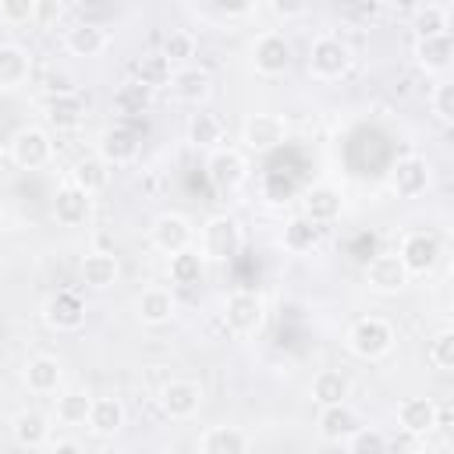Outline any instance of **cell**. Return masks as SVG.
Instances as JSON below:
<instances>
[{
    "instance_id": "cell-28",
    "label": "cell",
    "mask_w": 454,
    "mask_h": 454,
    "mask_svg": "<svg viewBox=\"0 0 454 454\" xmlns=\"http://www.w3.org/2000/svg\"><path fill=\"white\" fill-rule=\"evenodd\" d=\"M124 419H128V411H124V401L121 397H96L85 426L96 436H117L124 429Z\"/></svg>"
},
{
    "instance_id": "cell-41",
    "label": "cell",
    "mask_w": 454,
    "mask_h": 454,
    "mask_svg": "<svg viewBox=\"0 0 454 454\" xmlns=\"http://www.w3.org/2000/svg\"><path fill=\"white\" fill-rule=\"evenodd\" d=\"M426 358H429V365H433V369L450 372V369H454V330H440V333L429 340Z\"/></svg>"
},
{
    "instance_id": "cell-37",
    "label": "cell",
    "mask_w": 454,
    "mask_h": 454,
    "mask_svg": "<svg viewBox=\"0 0 454 454\" xmlns=\"http://www.w3.org/2000/svg\"><path fill=\"white\" fill-rule=\"evenodd\" d=\"M202 277H206V259L199 248H184V252L170 255V280L174 284L195 287V284H202Z\"/></svg>"
},
{
    "instance_id": "cell-23",
    "label": "cell",
    "mask_w": 454,
    "mask_h": 454,
    "mask_svg": "<svg viewBox=\"0 0 454 454\" xmlns=\"http://www.w3.org/2000/svg\"><path fill=\"white\" fill-rule=\"evenodd\" d=\"M174 309H177V301H174V294L167 287H145L135 298V316H138L142 326H163V323H170L174 319Z\"/></svg>"
},
{
    "instance_id": "cell-16",
    "label": "cell",
    "mask_w": 454,
    "mask_h": 454,
    "mask_svg": "<svg viewBox=\"0 0 454 454\" xmlns=\"http://www.w3.org/2000/svg\"><path fill=\"white\" fill-rule=\"evenodd\" d=\"M92 216V195H85L82 188H74L71 181H64L53 192V220L60 227H82Z\"/></svg>"
},
{
    "instance_id": "cell-13",
    "label": "cell",
    "mask_w": 454,
    "mask_h": 454,
    "mask_svg": "<svg viewBox=\"0 0 454 454\" xmlns=\"http://www.w3.org/2000/svg\"><path fill=\"white\" fill-rule=\"evenodd\" d=\"M202 387L195 383V380H170V383H163V390H160V408H163V415L167 419H192L199 408H202Z\"/></svg>"
},
{
    "instance_id": "cell-17",
    "label": "cell",
    "mask_w": 454,
    "mask_h": 454,
    "mask_svg": "<svg viewBox=\"0 0 454 454\" xmlns=\"http://www.w3.org/2000/svg\"><path fill=\"white\" fill-rule=\"evenodd\" d=\"M340 213H344V195H340L333 184H312V188L301 195V216L312 220L316 227L333 223Z\"/></svg>"
},
{
    "instance_id": "cell-33",
    "label": "cell",
    "mask_w": 454,
    "mask_h": 454,
    "mask_svg": "<svg viewBox=\"0 0 454 454\" xmlns=\"http://www.w3.org/2000/svg\"><path fill=\"white\" fill-rule=\"evenodd\" d=\"M411 28H415V39L443 35L450 32V11L443 4H419L411 7Z\"/></svg>"
},
{
    "instance_id": "cell-31",
    "label": "cell",
    "mask_w": 454,
    "mask_h": 454,
    "mask_svg": "<svg viewBox=\"0 0 454 454\" xmlns=\"http://www.w3.org/2000/svg\"><path fill=\"white\" fill-rule=\"evenodd\" d=\"M74 188H82L85 195H96V192H103L106 184H110V167L92 153V156H82V160H74V167H71V177H67Z\"/></svg>"
},
{
    "instance_id": "cell-30",
    "label": "cell",
    "mask_w": 454,
    "mask_h": 454,
    "mask_svg": "<svg viewBox=\"0 0 454 454\" xmlns=\"http://www.w3.org/2000/svg\"><path fill=\"white\" fill-rule=\"evenodd\" d=\"M106 43H110L106 28L92 25V21H82V25L67 28V35H64V46H67L71 57H96V53L106 50Z\"/></svg>"
},
{
    "instance_id": "cell-45",
    "label": "cell",
    "mask_w": 454,
    "mask_h": 454,
    "mask_svg": "<svg viewBox=\"0 0 454 454\" xmlns=\"http://www.w3.org/2000/svg\"><path fill=\"white\" fill-rule=\"evenodd\" d=\"M64 18V4L60 0H35V25H57Z\"/></svg>"
},
{
    "instance_id": "cell-1",
    "label": "cell",
    "mask_w": 454,
    "mask_h": 454,
    "mask_svg": "<svg viewBox=\"0 0 454 454\" xmlns=\"http://www.w3.org/2000/svg\"><path fill=\"white\" fill-rule=\"evenodd\" d=\"M348 351L355 358H365V362H376L383 355H390L394 348V326L383 319V316H362L348 326Z\"/></svg>"
},
{
    "instance_id": "cell-40",
    "label": "cell",
    "mask_w": 454,
    "mask_h": 454,
    "mask_svg": "<svg viewBox=\"0 0 454 454\" xmlns=\"http://www.w3.org/2000/svg\"><path fill=\"white\" fill-rule=\"evenodd\" d=\"M160 53H163L170 64H181V67H184V64L195 57V35H192L188 28H170V32L163 35Z\"/></svg>"
},
{
    "instance_id": "cell-9",
    "label": "cell",
    "mask_w": 454,
    "mask_h": 454,
    "mask_svg": "<svg viewBox=\"0 0 454 454\" xmlns=\"http://www.w3.org/2000/svg\"><path fill=\"white\" fill-rule=\"evenodd\" d=\"M429 181H433V167H429V160L419 156V153H408V156H401V160L390 167V188H394V195H401V199H419V195L429 188Z\"/></svg>"
},
{
    "instance_id": "cell-43",
    "label": "cell",
    "mask_w": 454,
    "mask_h": 454,
    "mask_svg": "<svg viewBox=\"0 0 454 454\" xmlns=\"http://www.w3.org/2000/svg\"><path fill=\"white\" fill-rule=\"evenodd\" d=\"M429 106H433V114H436L440 124H454V85L450 82H440L433 89V96H429Z\"/></svg>"
},
{
    "instance_id": "cell-6",
    "label": "cell",
    "mask_w": 454,
    "mask_h": 454,
    "mask_svg": "<svg viewBox=\"0 0 454 454\" xmlns=\"http://www.w3.org/2000/svg\"><path fill=\"white\" fill-rule=\"evenodd\" d=\"M206 177L216 192H234L238 184H245L248 177V160L241 149H231V145H216L206 160Z\"/></svg>"
},
{
    "instance_id": "cell-29",
    "label": "cell",
    "mask_w": 454,
    "mask_h": 454,
    "mask_svg": "<svg viewBox=\"0 0 454 454\" xmlns=\"http://www.w3.org/2000/svg\"><path fill=\"white\" fill-rule=\"evenodd\" d=\"M32 74V57L18 43H0V89H18Z\"/></svg>"
},
{
    "instance_id": "cell-10",
    "label": "cell",
    "mask_w": 454,
    "mask_h": 454,
    "mask_svg": "<svg viewBox=\"0 0 454 454\" xmlns=\"http://www.w3.org/2000/svg\"><path fill=\"white\" fill-rule=\"evenodd\" d=\"M397 259H401V266L408 270V277H411V273H422V277H426V273L440 262V241H436V234H429V231H408V234L401 238Z\"/></svg>"
},
{
    "instance_id": "cell-11",
    "label": "cell",
    "mask_w": 454,
    "mask_h": 454,
    "mask_svg": "<svg viewBox=\"0 0 454 454\" xmlns=\"http://www.w3.org/2000/svg\"><path fill=\"white\" fill-rule=\"evenodd\" d=\"M43 319L50 330H82L85 326V301L74 294V291H53L46 301H43Z\"/></svg>"
},
{
    "instance_id": "cell-14",
    "label": "cell",
    "mask_w": 454,
    "mask_h": 454,
    "mask_svg": "<svg viewBox=\"0 0 454 454\" xmlns=\"http://www.w3.org/2000/svg\"><path fill=\"white\" fill-rule=\"evenodd\" d=\"M138 149H142V142H138V131H131V128H124V124H114V128H106V131L99 135V142H96V156H99L106 167H121V163H131V160L138 156Z\"/></svg>"
},
{
    "instance_id": "cell-36",
    "label": "cell",
    "mask_w": 454,
    "mask_h": 454,
    "mask_svg": "<svg viewBox=\"0 0 454 454\" xmlns=\"http://www.w3.org/2000/svg\"><path fill=\"white\" fill-rule=\"evenodd\" d=\"M280 241H284V248H287V252L305 255V252H312V248L319 245V227H316L312 220H305V216H291V220L284 223Z\"/></svg>"
},
{
    "instance_id": "cell-21",
    "label": "cell",
    "mask_w": 454,
    "mask_h": 454,
    "mask_svg": "<svg viewBox=\"0 0 454 454\" xmlns=\"http://www.w3.org/2000/svg\"><path fill=\"white\" fill-rule=\"evenodd\" d=\"M170 92H174L181 103H202V99H209V92H213V74H209L206 67H195V64L174 67V74H170Z\"/></svg>"
},
{
    "instance_id": "cell-3",
    "label": "cell",
    "mask_w": 454,
    "mask_h": 454,
    "mask_svg": "<svg viewBox=\"0 0 454 454\" xmlns=\"http://www.w3.org/2000/svg\"><path fill=\"white\" fill-rule=\"evenodd\" d=\"M351 67V46L337 35H316L309 46V71L323 82H333L340 74H348Z\"/></svg>"
},
{
    "instance_id": "cell-20",
    "label": "cell",
    "mask_w": 454,
    "mask_h": 454,
    "mask_svg": "<svg viewBox=\"0 0 454 454\" xmlns=\"http://www.w3.org/2000/svg\"><path fill=\"white\" fill-rule=\"evenodd\" d=\"M21 380L32 394H57L64 383V365L53 355H32L21 369Z\"/></svg>"
},
{
    "instance_id": "cell-27",
    "label": "cell",
    "mask_w": 454,
    "mask_h": 454,
    "mask_svg": "<svg viewBox=\"0 0 454 454\" xmlns=\"http://www.w3.org/2000/svg\"><path fill=\"white\" fill-rule=\"evenodd\" d=\"M319 436L326 443H344L355 429H358V415L351 404H330V408H319Z\"/></svg>"
},
{
    "instance_id": "cell-22",
    "label": "cell",
    "mask_w": 454,
    "mask_h": 454,
    "mask_svg": "<svg viewBox=\"0 0 454 454\" xmlns=\"http://www.w3.org/2000/svg\"><path fill=\"white\" fill-rule=\"evenodd\" d=\"M397 426L408 436H426L436 429V401L433 397H404L397 404Z\"/></svg>"
},
{
    "instance_id": "cell-15",
    "label": "cell",
    "mask_w": 454,
    "mask_h": 454,
    "mask_svg": "<svg viewBox=\"0 0 454 454\" xmlns=\"http://www.w3.org/2000/svg\"><path fill=\"white\" fill-rule=\"evenodd\" d=\"M365 284H369V291H376V294H397V291H404L408 270L401 266L397 252L372 255L369 266H365Z\"/></svg>"
},
{
    "instance_id": "cell-46",
    "label": "cell",
    "mask_w": 454,
    "mask_h": 454,
    "mask_svg": "<svg viewBox=\"0 0 454 454\" xmlns=\"http://www.w3.org/2000/svg\"><path fill=\"white\" fill-rule=\"evenodd\" d=\"M270 11H273L277 18H301L309 7H305L301 0H270Z\"/></svg>"
},
{
    "instance_id": "cell-12",
    "label": "cell",
    "mask_w": 454,
    "mask_h": 454,
    "mask_svg": "<svg viewBox=\"0 0 454 454\" xmlns=\"http://www.w3.org/2000/svg\"><path fill=\"white\" fill-rule=\"evenodd\" d=\"M252 67L259 74H284L291 67V43L280 32H262L252 43Z\"/></svg>"
},
{
    "instance_id": "cell-8",
    "label": "cell",
    "mask_w": 454,
    "mask_h": 454,
    "mask_svg": "<svg viewBox=\"0 0 454 454\" xmlns=\"http://www.w3.org/2000/svg\"><path fill=\"white\" fill-rule=\"evenodd\" d=\"M284 138H287V124H284V117H277V114H248L245 124H241V142H245V149L255 153V156L273 153Z\"/></svg>"
},
{
    "instance_id": "cell-18",
    "label": "cell",
    "mask_w": 454,
    "mask_h": 454,
    "mask_svg": "<svg viewBox=\"0 0 454 454\" xmlns=\"http://www.w3.org/2000/svg\"><path fill=\"white\" fill-rule=\"evenodd\" d=\"M50 433H53L50 415L39 411V408H21V411L11 419V436H14V443L25 447V450L46 447V443H50Z\"/></svg>"
},
{
    "instance_id": "cell-32",
    "label": "cell",
    "mask_w": 454,
    "mask_h": 454,
    "mask_svg": "<svg viewBox=\"0 0 454 454\" xmlns=\"http://www.w3.org/2000/svg\"><path fill=\"white\" fill-rule=\"evenodd\" d=\"M199 454H248V436L238 426H213L202 433Z\"/></svg>"
},
{
    "instance_id": "cell-7",
    "label": "cell",
    "mask_w": 454,
    "mask_h": 454,
    "mask_svg": "<svg viewBox=\"0 0 454 454\" xmlns=\"http://www.w3.org/2000/svg\"><path fill=\"white\" fill-rule=\"evenodd\" d=\"M149 241H153L156 252H163V255H177V252L192 248V241H195V227H192V220L181 216V213H160V216L153 220V227H149Z\"/></svg>"
},
{
    "instance_id": "cell-38",
    "label": "cell",
    "mask_w": 454,
    "mask_h": 454,
    "mask_svg": "<svg viewBox=\"0 0 454 454\" xmlns=\"http://www.w3.org/2000/svg\"><path fill=\"white\" fill-rule=\"evenodd\" d=\"M220 138H223V124H220V117H216V114H209V110L192 114V121H188V142H192V145L216 149V142H220Z\"/></svg>"
},
{
    "instance_id": "cell-39",
    "label": "cell",
    "mask_w": 454,
    "mask_h": 454,
    "mask_svg": "<svg viewBox=\"0 0 454 454\" xmlns=\"http://www.w3.org/2000/svg\"><path fill=\"white\" fill-rule=\"evenodd\" d=\"M149 103H153V92L142 89L138 82H124V85L114 92V110L124 114V117H138V114H145Z\"/></svg>"
},
{
    "instance_id": "cell-44",
    "label": "cell",
    "mask_w": 454,
    "mask_h": 454,
    "mask_svg": "<svg viewBox=\"0 0 454 454\" xmlns=\"http://www.w3.org/2000/svg\"><path fill=\"white\" fill-rule=\"evenodd\" d=\"M35 18V0H0V25H28Z\"/></svg>"
},
{
    "instance_id": "cell-47",
    "label": "cell",
    "mask_w": 454,
    "mask_h": 454,
    "mask_svg": "<svg viewBox=\"0 0 454 454\" xmlns=\"http://www.w3.org/2000/svg\"><path fill=\"white\" fill-rule=\"evenodd\" d=\"M46 454H85V450H82V443H78V440H53Z\"/></svg>"
},
{
    "instance_id": "cell-25",
    "label": "cell",
    "mask_w": 454,
    "mask_h": 454,
    "mask_svg": "<svg viewBox=\"0 0 454 454\" xmlns=\"http://www.w3.org/2000/svg\"><path fill=\"white\" fill-rule=\"evenodd\" d=\"M415 60H419L422 71L443 74L454 64V39H450V32L433 35V39H415Z\"/></svg>"
},
{
    "instance_id": "cell-26",
    "label": "cell",
    "mask_w": 454,
    "mask_h": 454,
    "mask_svg": "<svg viewBox=\"0 0 454 454\" xmlns=\"http://www.w3.org/2000/svg\"><path fill=\"white\" fill-rule=\"evenodd\" d=\"M309 394H312V401H316L319 408L348 404V397H351V380H348L344 372H337V369H319V372L312 376Z\"/></svg>"
},
{
    "instance_id": "cell-48",
    "label": "cell",
    "mask_w": 454,
    "mask_h": 454,
    "mask_svg": "<svg viewBox=\"0 0 454 454\" xmlns=\"http://www.w3.org/2000/svg\"><path fill=\"white\" fill-rule=\"evenodd\" d=\"M167 454H192L188 447H174V450H167Z\"/></svg>"
},
{
    "instance_id": "cell-24",
    "label": "cell",
    "mask_w": 454,
    "mask_h": 454,
    "mask_svg": "<svg viewBox=\"0 0 454 454\" xmlns=\"http://www.w3.org/2000/svg\"><path fill=\"white\" fill-rule=\"evenodd\" d=\"M117 277H121V262H117V255H114V252L92 248V252H85V255H82V280H85L89 287L106 291V287H114V284H117Z\"/></svg>"
},
{
    "instance_id": "cell-5",
    "label": "cell",
    "mask_w": 454,
    "mask_h": 454,
    "mask_svg": "<svg viewBox=\"0 0 454 454\" xmlns=\"http://www.w3.org/2000/svg\"><path fill=\"white\" fill-rule=\"evenodd\" d=\"M262 319H266V301L255 291H231L223 298V323L231 333L248 337L262 326Z\"/></svg>"
},
{
    "instance_id": "cell-2",
    "label": "cell",
    "mask_w": 454,
    "mask_h": 454,
    "mask_svg": "<svg viewBox=\"0 0 454 454\" xmlns=\"http://www.w3.org/2000/svg\"><path fill=\"white\" fill-rule=\"evenodd\" d=\"M202 259L209 262H227L241 252V223L231 213H213L202 223Z\"/></svg>"
},
{
    "instance_id": "cell-19",
    "label": "cell",
    "mask_w": 454,
    "mask_h": 454,
    "mask_svg": "<svg viewBox=\"0 0 454 454\" xmlns=\"http://www.w3.org/2000/svg\"><path fill=\"white\" fill-rule=\"evenodd\" d=\"M85 114H89V103L78 92H53V96H46V121L57 131L82 128L85 124Z\"/></svg>"
},
{
    "instance_id": "cell-42",
    "label": "cell",
    "mask_w": 454,
    "mask_h": 454,
    "mask_svg": "<svg viewBox=\"0 0 454 454\" xmlns=\"http://www.w3.org/2000/svg\"><path fill=\"white\" fill-rule=\"evenodd\" d=\"M344 443H348V454H387V436L369 426H358Z\"/></svg>"
},
{
    "instance_id": "cell-35",
    "label": "cell",
    "mask_w": 454,
    "mask_h": 454,
    "mask_svg": "<svg viewBox=\"0 0 454 454\" xmlns=\"http://www.w3.org/2000/svg\"><path fill=\"white\" fill-rule=\"evenodd\" d=\"M92 394L89 390H64V394H57V422H64V426H85L89 422V411H92Z\"/></svg>"
},
{
    "instance_id": "cell-34",
    "label": "cell",
    "mask_w": 454,
    "mask_h": 454,
    "mask_svg": "<svg viewBox=\"0 0 454 454\" xmlns=\"http://www.w3.org/2000/svg\"><path fill=\"white\" fill-rule=\"evenodd\" d=\"M170 74H174V64L163 57V53H145L135 60V82L149 92L156 89H170Z\"/></svg>"
},
{
    "instance_id": "cell-4",
    "label": "cell",
    "mask_w": 454,
    "mask_h": 454,
    "mask_svg": "<svg viewBox=\"0 0 454 454\" xmlns=\"http://www.w3.org/2000/svg\"><path fill=\"white\" fill-rule=\"evenodd\" d=\"M11 160L21 167V170H43L50 160H53V142H50V131L39 128V124H25L11 135Z\"/></svg>"
}]
</instances>
